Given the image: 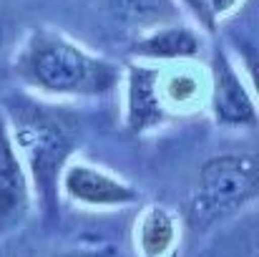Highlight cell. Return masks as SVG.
<instances>
[{"label": "cell", "mask_w": 259, "mask_h": 257, "mask_svg": "<svg viewBox=\"0 0 259 257\" xmlns=\"http://www.w3.org/2000/svg\"><path fill=\"white\" fill-rule=\"evenodd\" d=\"M15 76L30 88L51 96H106L118 86V66L88 53L83 46L53 28H33L20 43Z\"/></svg>", "instance_id": "obj_1"}, {"label": "cell", "mask_w": 259, "mask_h": 257, "mask_svg": "<svg viewBox=\"0 0 259 257\" xmlns=\"http://www.w3.org/2000/svg\"><path fill=\"white\" fill-rule=\"evenodd\" d=\"M10 136L28 162L30 179L43 204L56 207L58 181L66 169V159L78 141L76 119L61 108L23 103L15 106V126Z\"/></svg>", "instance_id": "obj_2"}, {"label": "cell", "mask_w": 259, "mask_h": 257, "mask_svg": "<svg viewBox=\"0 0 259 257\" xmlns=\"http://www.w3.org/2000/svg\"><path fill=\"white\" fill-rule=\"evenodd\" d=\"M259 189V164L254 154H222L209 159L196 179L189 199V225L204 230L242 207H247Z\"/></svg>", "instance_id": "obj_3"}, {"label": "cell", "mask_w": 259, "mask_h": 257, "mask_svg": "<svg viewBox=\"0 0 259 257\" xmlns=\"http://www.w3.org/2000/svg\"><path fill=\"white\" fill-rule=\"evenodd\" d=\"M211 114L222 126H257V103L224 46L211 56Z\"/></svg>", "instance_id": "obj_4"}, {"label": "cell", "mask_w": 259, "mask_h": 257, "mask_svg": "<svg viewBox=\"0 0 259 257\" xmlns=\"http://www.w3.org/2000/svg\"><path fill=\"white\" fill-rule=\"evenodd\" d=\"M30 209V181L10 126L0 114V237L13 232Z\"/></svg>", "instance_id": "obj_5"}, {"label": "cell", "mask_w": 259, "mask_h": 257, "mask_svg": "<svg viewBox=\"0 0 259 257\" xmlns=\"http://www.w3.org/2000/svg\"><path fill=\"white\" fill-rule=\"evenodd\" d=\"M161 71L131 63L126 71V129L134 136H141L156 129L166 111L161 101Z\"/></svg>", "instance_id": "obj_6"}, {"label": "cell", "mask_w": 259, "mask_h": 257, "mask_svg": "<svg viewBox=\"0 0 259 257\" xmlns=\"http://www.w3.org/2000/svg\"><path fill=\"white\" fill-rule=\"evenodd\" d=\"M61 187L71 199L88 207H121L139 199V192L131 184L101 169H93L88 164L66 167L61 174Z\"/></svg>", "instance_id": "obj_7"}, {"label": "cell", "mask_w": 259, "mask_h": 257, "mask_svg": "<svg viewBox=\"0 0 259 257\" xmlns=\"http://www.w3.org/2000/svg\"><path fill=\"white\" fill-rule=\"evenodd\" d=\"M201 46L204 41L191 25L169 23L136 38L128 53L134 58H146V61H181V58H196L201 53Z\"/></svg>", "instance_id": "obj_8"}, {"label": "cell", "mask_w": 259, "mask_h": 257, "mask_svg": "<svg viewBox=\"0 0 259 257\" xmlns=\"http://www.w3.org/2000/svg\"><path fill=\"white\" fill-rule=\"evenodd\" d=\"M106 8L116 23L144 33L176 23L181 15L179 0H106Z\"/></svg>", "instance_id": "obj_9"}, {"label": "cell", "mask_w": 259, "mask_h": 257, "mask_svg": "<svg viewBox=\"0 0 259 257\" xmlns=\"http://www.w3.org/2000/svg\"><path fill=\"white\" fill-rule=\"evenodd\" d=\"M176 240L174 217L164 207H149L139 219V247L144 257H161Z\"/></svg>", "instance_id": "obj_10"}, {"label": "cell", "mask_w": 259, "mask_h": 257, "mask_svg": "<svg viewBox=\"0 0 259 257\" xmlns=\"http://www.w3.org/2000/svg\"><path fill=\"white\" fill-rule=\"evenodd\" d=\"M244 0H179L181 8H189V13L194 15V20L209 33L214 35L219 23L232 15Z\"/></svg>", "instance_id": "obj_11"}, {"label": "cell", "mask_w": 259, "mask_h": 257, "mask_svg": "<svg viewBox=\"0 0 259 257\" xmlns=\"http://www.w3.org/2000/svg\"><path fill=\"white\" fill-rule=\"evenodd\" d=\"M164 91H166V96L171 98L174 103H189V101H194L199 96V84L191 76L179 74V76H174L171 81L166 84Z\"/></svg>", "instance_id": "obj_12"}, {"label": "cell", "mask_w": 259, "mask_h": 257, "mask_svg": "<svg viewBox=\"0 0 259 257\" xmlns=\"http://www.w3.org/2000/svg\"><path fill=\"white\" fill-rule=\"evenodd\" d=\"M63 257H101V255H93V252H71V255H63Z\"/></svg>", "instance_id": "obj_13"}]
</instances>
